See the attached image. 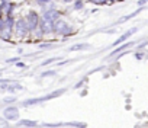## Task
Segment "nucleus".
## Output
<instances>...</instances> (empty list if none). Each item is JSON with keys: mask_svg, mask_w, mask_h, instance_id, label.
Wrapping results in <instances>:
<instances>
[{"mask_svg": "<svg viewBox=\"0 0 148 128\" xmlns=\"http://www.w3.org/2000/svg\"><path fill=\"white\" fill-rule=\"evenodd\" d=\"M52 23H54L52 21H48V19H45V18L41 16L39 28H41V31L44 32V35H51V34H54V25H52Z\"/></svg>", "mask_w": 148, "mask_h": 128, "instance_id": "obj_6", "label": "nucleus"}, {"mask_svg": "<svg viewBox=\"0 0 148 128\" xmlns=\"http://www.w3.org/2000/svg\"><path fill=\"white\" fill-rule=\"evenodd\" d=\"M41 16L42 18H45V19H48V21H55V19H58V18H61V13L55 9V8H47L42 13H41Z\"/></svg>", "mask_w": 148, "mask_h": 128, "instance_id": "obj_7", "label": "nucleus"}, {"mask_svg": "<svg viewBox=\"0 0 148 128\" xmlns=\"http://www.w3.org/2000/svg\"><path fill=\"white\" fill-rule=\"evenodd\" d=\"M55 74H57L55 70H49V72H44L41 76H42V77H51V76H55Z\"/></svg>", "mask_w": 148, "mask_h": 128, "instance_id": "obj_17", "label": "nucleus"}, {"mask_svg": "<svg viewBox=\"0 0 148 128\" xmlns=\"http://www.w3.org/2000/svg\"><path fill=\"white\" fill-rule=\"evenodd\" d=\"M5 28V16L0 18V29H3Z\"/></svg>", "mask_w": 148, "mask_h": 128, "instance_id": "obj_20", "label": "nucleus"}, {"mask_svg": "<svg viewBox=\"0 0 148 128\" xmlns=\"http://www.w3.org/2000/svg\"><path fill=\"white\" fill-rule=\"evenodd\" d=\"M0 125H8V119H0Z\"/></svg>", "mask_w": 148, "mask_h": 128, "instance_id": "obj_23", "label": "nucleus"}, {"mask_svg": "<svg viewBox=\"0 0 148 128\" xmlns=\"http://www.w3.org/2000/svg\"><path fill=\"white\" fill-rule=\"evenodd\" d=\"M16 66H18V67H23V69H25V63H22V61H16Z\"/></svg>", "mask_w": 148, "mask_h": 128, "instance_id": "obj_22", "label": "nucleus"}, {"mask_svg": "<svg viewBox=\"0 0 148 128\" xmlns=\"http://www.w3.org/2000/svg\"><path fill=\"white\" fill-rule=\"evenodd\" d=\"M57 60H60V58H57V57H52V58H48V60H45V61H42V66H48V64H52V63H55Z\"/></svg>", "mask_w": 148, "mask_h": 128, "instance_id": "obj_15", "label": "nucleus"}, {"mask_svg": "<svg viewBox=\"0 0 148 128\" xmlns=\"http://www.w3.org/2000/svg\"><path fill=\"white\" fill-rule=\"evenodd\" d=\"M60 2H61V3H73L74 0H60Z\"/></svg>", "mask_w": 148, "mask_h": 128, "instance_id": "obj_24", "label": "nucleus"}, {"mask_svg": "<svg viewBox=\"0 0 148 128\" xmlns=\"http://www.w3.org/2000/svg\"><path fill=\"white\" fill-rule=\"evenodd\" d=\"M87 2H90V3H93L96 6H100V5H105L106 3V0H87Z\"/></svg>", "mask_w": 148, "mask_h": 128, "instance_id": "obj_18", "label": "nucleus"}, {"mask_svg": "<svg viewBox=\"0 0 148 128\" xmlns=\"http://www.w3.org/2000/svg\"><path fill=\"white\" fill-rule=\"evenodd\" d=\"M35 2L39 5V6H47V5H49V3H52L54 0H35Z\"/></svg>", "mask_w": 148, "mask_h": 128, "instance_id": "obj_16", "label": "nucleus"}, {"mask_svg": "<svg viewBox=\"0 0 148 128\" xmlns=\"http://www.w3.org/2000/svg\"><path fill=\"white\" fill-rule=\"evenodd\" d=\"M3 16V13H2V10H0V18H2Z\"/></svg>", "mask_w": 148, "mask_h": 128, "instance_id": "obj_25", "label": "nucleus"}, {"mask_svg": "<svg viewBox=\"0 0 148 128\" xmlns=\"http://www.w3.org/2000/svg\"><path fill=\"white\" fill-rule=\"evenodd\" d=\"M19 124H21V125H29V127H35V125H36L35 121H28V119H23V121H21Z\"/></svg>", "mask_w": 148, "mask_h": 128, "instance_id": "obj_14", "label": "nucleus"}, {"mask_svg": "<svg viewBox=\"0 0 148 128\" xmlns=\"http://www.w3.org/2000/svg\"><path fill=\"white\" fill-rule=\"evenodd\" d=\"M73 3H74V5H73L74 10H82V9L84 8V2H83V0H74Z\"/></svg>", "mask_w": 148, "mask_h": 128, "instance_id": "obj_12", "label": "nucleus"}, {"mask_svg": "<svg viewBox=\"0 0 148 128\" xmlns=\"http://www.w3.org/2000/svg\"><path fill=\"white\" fill-rule=\"evenodd\" d=\"M23 19H25V23H26L29 32H32V31H35V29L39 26L41 15H39L38 12H35V10H29V12L23 16Z\"/></svg>", "mask_w": 148, "mask_h": 128, "instance_id": "obj_3", "label": "nucleus"}, {"mask_svg": "<svg viewBox=\"0 0 148 128\" xmlns=\"http://www.w3.org/2000/svg\"><path fill=\"white\" fill-rule=\"evenodd\" d=\"M13 35H16V36H18V38H21V39H25L28 35H31V32H29V29H28V26H26V23H25V19H23V18H21V19L15 21Z\"/></svg>", "mask_w": 148, "mask_h": 128, "instance_id": "obj_4", "label": "nucleus"}, {"mask_svg": "<svg viewBox=\"0 0 148 128\" xmlns=\"http://www.w3.org/2000/svg\"><path fill=\"white\" fill-rule=\"evenodd\" d=\"M15 100H16V98H6V99H5L6 103H10V102H15Z\"/></svg>", "mask_w": 148, "mask_h": 128, "instance_id": "obj_21", "label": "nucleus"}, {"mask_svg": "<svg viewBox=\"0 0 148 128\" xmlns=\"http://www.w3.org/2000/svg\"><path fill=\"white\" fill-rule=\"evenodd\" d=\"M13 9H15V5L12 3V0L0 3V10H2L3 16H9V15H12V13H13Z\"/></svg>", "mask_w": 148, "mask_h": 128, "instance_id": "obj_8", "label": "nucleus"}, {"mask_svg": "<svg viewBox=\"0 0 148 128\" xmlns=\"http://www.w3.org/2000/svg\"><path fill=\"white\" fill-rule=\"evenodd\" d=\"M135 31H136V29H135V28H134V29H131V31H128V32H126V34H123V35H122V36H121V38H118V39H116V41H115V42H113V47H116V45H119V44H122V42H123V41H125V39H128V38H129V36H131V34H134V32H135Z\"/></svg>", "mask_w": 148, "mask_h": 128, "instance_id": "obj_10", "label": "nucleus"}, {"mask_svg": "<svg viewBox=\"0 0 148 128\" xmlns=\"http://www.w3.org/2000/svg\"><path fill=\"white\" fill-rule=\"evenodd\" d=\"M116 2H122V0H116Z\"/></svg>", "mask_w": 148, "mask_h": 128, "instance_id": "obj_26", "label": "nucleus"}, {"mask_svg": "<svg viewBox=\"0 0 148 128\" xmlns=\"http://www.w3.org/2000/svg\"><path fill=\"white\" fill-rule=\"evenodd\" d=\"M89 45L87 44H76V45H73L68 48V51H80V50H87Z\"/></svg>", "mask_w": 148, "mask_h": 128, "instance_id": "obj_11", "label": "nucleus"}, {"mask_svg": "<svg viewBox=\"0 0 148 128\" xmlns=\"http://www.w3.org/2000/svg\"><path fill=\"white\" fill-rule=\"evenodd\" d=\"M19 116H21V114H19L18 106H8L3 111V118H6L8 121H16Z\"/></svg>", "mask_w": 148, "mask_h": 128, "instance_id": "obj_5", "label": "nucleus"}, {"mask_svg": "<svg viewBox=\"0 0 148 128\" xmlns=\"http://www.w3.org/2000/svg\"><path fill=\"white\" fill-rule=\"evenodd\" d=\"M52 25H54V34L64 35V36H70L73 34V26L68 22H65L64 19H61V18L55 19Z\"/></svg>", "mask_w": 148, "mask_h": 128, "instance_id": "obj_1", "label": "nucleus"}, {"mask_svg": "<svg viewBox=\"0 0 148 128\" xmlns=\"http://www.w3.org/2000/svg\"><path fill=\"white\" fill-rule=\"evenodd\" d=\"M12 36H13V29L12 28L5 26L3 29H0V39H3V41H12Z\"/></svg>", "mask_w": 148, "mask_h": 128, "instance_id": "obj_9", "label": "nucleus"}, {"mask_svg": "<svg viewBox=\"0 0 148 128\" xmlns=\"http://www.w3.org/2000/svg\"><path fill=\"white\" fill-rule=\"evenodd\" d=\"M65 92V89H58V90H54V92H51L49 95H45V96H41V98H34V99H28V100H25L22 105L23 106H31V105H38V103H42V102H47V100H51V99H54V98H58V96H61L62 93Z\"/></svg>", "mask_w": 148, "mask_h": 128, "instance_id": "obj_2", "label": "nucleus"}, {"mask_svg": "<svg viewBox=\"0 0 148 128\" xmlns=\"http://www.w3.org/2000/svg\"><path fill=\"white\" fill-rule=\"evenodd\" d=\"M39 47H41V50H49V48H52V44L47 42V44H41Z\"/></svg>", "mask_w": 148, "mask_h": 128, "instance_id": "obj_19", "label": "nucleus"}, {"mask_svg": "<svg viewBox=\"0 0 148 128\" xmlns=\"http://www.w3.org/2000/svg\"><path fill=\"white\" fill-rule=\"evenodd\" d=\"M126 47H129V44H123V45H121L119 48H116V50H113L110 55H115V54H118V52H121V51H122V50H125Z\"/></svg>", "mask_w": 148, "mask_h": 128, "instance_id": "obj_13", "label": "nucleus"}]
</instances>
